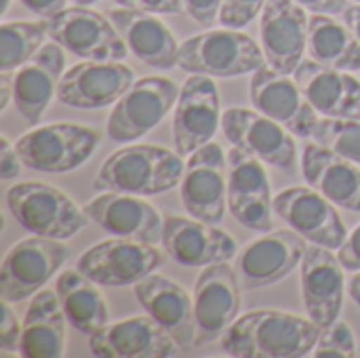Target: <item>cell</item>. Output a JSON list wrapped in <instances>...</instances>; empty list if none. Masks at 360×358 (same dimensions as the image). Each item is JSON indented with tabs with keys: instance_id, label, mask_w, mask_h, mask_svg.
Returning a JSON list of instances; mask_svg holds the SVG:
<instances>
[{
	"instance_id": "6da1fadb",
	"label": "cell",
	"mask_w": 360,
	"mask_h": 358,
	"mask_svg": "<svg viewBox=\"0 0 360 358\" xmlns=\"http://www.w3.org/2000/svg\"><path fill=\"white\" fill-rule=\"evenodd\" d=\"M321 331L310 317L264 308L238 317L221 335L219 348L238 358H302L314 352Z\"/></svg>"
},
{
	"instance_id": "7a4b0ae2",
	"label": "cell",
	"mask_w": 360,
	"mask_h": 358,
	"mask_svg": "<svg viewBox=\"0 0 360 358\" xmlns=\"http://www.w3.org/2000/svg\"><path fill=\"white\" fill-rule=\"evenodd\" d=\"M184 169L181 154L156 143H133L105 158L97 173L95 190L156 196L177 188Z\"/></svg>"
},
{
	"instance_id": "3957f363",
	"label": "cell",
	"mask_w": 360,
	"mask_h": 358,
	"mask_svg": "<svg viewBox=\"0 0 360 358\" xmlns=\"http://www.w3.org/2000/svg\"><path fill=\"white\" fill-rule=\"evenodd\" d=\"M6 207L23 230L57 241L76 236L89 222L84 209L65 192L40 181H21L8 188Z\"/></svg>"
},
{
	"instance_id": "277c9868",
	"label": "cell",
	"mask_w": 360,
	"mask_h": 358,
	"mask_svg": "<svg viewBox=\"0 0 360 358\" xmlns=\"http://www.w3.org/2000/svg\"><path fill=\"white\" fill-rule=\"evenodd\" d=\"M266 65L264 49L245 32L224 27L196 34L179 44V63L188 74L236 78Z\"/></svg>"
},
{
	"instance_id": "5b68a950",
	"label": "cell",
	"mask_w": 360,
	"mask_h": 358,
	"mask_svg": "<svg viewBox=\"0 0 360 358\" xmlns=\"http://www.w3.org/2000/svg\"><path fill=\"white\" fill-rule=\"evenodd\" d=\"M99 131L78 122H51L32 129L15 148L23 167L40 173H70L82 167L99 146Z\"/></svg>"
},
{
	"instance_id": "8992f818",
	"label": "cell",
	"mask_w": 360,
	"mask_h": 358,
	"mask_svg": "<svg viewBox=\"0 0 360 358\" xmlns=\"http://www.w3.org/2000/svg\"><path fill=\"white\" fill-rule=\"evenodd\" d=\"M51 40L68 53L91 61H124L129 46L114 21L84 4L65 6L44 19Z\"/></svg>"
},
{
	"instance_id": "52a82bcc",
	"label": "cell",
	"mask_w": 360,
	"mask_h": 358,
	"mask_svg": "<svg viewBox=\"0 0 360 358\" xmlns=\"http://www.w3.org/2000/svg\"><path fill=\"white\" fill-rule=\"evenodd\" d=\"M70 247L63 241L36 236L15 243L4 255L0 270L2 302L19 304L34 298L70 260Z\"/></svg>"
},
{
	"instance_id": "ba28073f",
	"label": "cell",
	"mask_w": 360,
	"mask_h": 358,
	"mask_svg": "<svg viewBox=\"0 0 360 358\" xmlns=\"http://www.w3.org/2000/svg\"><path fill=\"white\" fill-rule=\"evenodd\" d=\"M179 87L165 76H143L114 103L108 135L116 143H133L156 129L177 103Z\"/></svg>"
},
{
	"instance_id": "9c48e42d",
	"label": "cell",
	"mask_w": 360,
	"mask_h": 358,
	"mask_svg": "<svg viewBox=\"0 0 360 358\" xmlns=\"http://www.w3.org/2000/svg\"><path fill=\"white\" fill-rule=\"evenodd\" d=\"M162 264L165 255L152 243L114 236L86 249L76 268L99 287H135Z\"/></svg>"
},
{
	"instance_id": "30bf717a",
	"label": "cell",
	"mask_w": 360,
	"mask_h": 358,
	"mask_svg": "<svg viewBox=\"0 0 360 358\" xmlns=\"http://www.w3.org/2000/svg\"><path fill=\"white\" fill-rule=\"evenodd\" d=\"M179 194L190 217L217 226L224 222L228 207V156L219 143L209 141L190 154Z\"/></svg>"
},
{
	"instance_id": "8fae6325",
	"label": "cell",
	"mask_w": 360,
	"mask_h": 358,
	"mask_svg": "<svg viewBox=\"0 0 360 358\" xmlns=\"http://www.w3.org/2000/svg\"><path fill=\"white\" fill-rule=\"evenodd\" d=\"M240 281L228 262L202 268L194 283L196 342L194 348L219 342L240 312Z\"/></svg>"
},
{
	"instance_id": "7c38bea8",
	"label": "cell",
	"mask_w": 360,
	"mask_h": 358,
	"mask_svg": "<svg viewBox=\"0 0 360 358\" xmlns=\"http://www.w3.org/2000/svg\"><path fill=\"white\" fill-rule=\"evenodd\" d=\"M228 209L249 230H274V196L264 160L236 146L228 152Z\"/></svg>"
},
{
	"instance_id": "4fadbf2b",
	"label": "cell",
	"mask_w": 360,
	"mask_h": 358,
	"mask_svg": "<svg viewBox=\"0 0 360 358\" xmlns=\"http://www.w3.org/2000/svg\"><path fill=\"white\" fill-rule=\"evenodd\" d=\"M306 238L291 230H270L247 243L236 260V274L245 291L264 289L287 279L306 253Z\"/></svg>"
},
{
	"instance_id": "5bb4252c",
	"label": "cell",
	"mask_w": 360,
	"mask_h": 358,
	"mask_svg": "<svg viewBox=\"0 0 360 358\" xmlns=\"http://www.w3.org/2000/svg\"><path fill=\"white\" fill-rule=\"evenodd\" d=\"M274 213L308 243L327 249H340L348 238V230L338 213V205H333L312 186H293L281 190L274 196Z\"/></svg>"
},
{
	"instance_id": "9a60e30c",
	"label": "cell",
	"mask_w": 360,
	"mask_h": 358,
	"mask_svg": "<svg viewBox=\"0 0 360 358\" xmlns=\"http://www.w3.org/2000/svg\"><path fill=\"white\" fill-rule=\"evenodd\" d=\"M221 99L217 84L207 74H192L179 89L173 114L175 150L190 156L200 146L209 143L221 124Z\"/></svg>"
},
{
	"instance_id": "2e32d148",
	"label": "cell",
	"mask_w": 360,
	"mask_h": 358,
	"mask_svg": "<svg viewBox=\"0 0 360 358\" xmlns=\"http://www.w3.org/2000/svg\"><path fill=\"white\" fill-rule=\"evenodd\" d=\"M221 131L232 146L243 148L270 167L293 169L297 160L293 133L259 110L228 108L221 116Z\"/></svg>"
},
{
	"instance_id": "e0dca14e",
	"label": "cell",
	"mask_w": 360,
	"mask_h": 358,
	"mask_svg": "<svg viewBox=\"0 0 360 358\" xmlns=\"http://www.w3.org/2000/svg\"><path fill=\"white\" fill-rule=\"evenodd\" d=\"M249 95L255 110L283 124L295 137H312L314 124L319 122V112L306 99L295 78H289V74H281L266 63L253 72Z\"/></svg>"
},
{
	"instance_id": "ac0fdd59",
	"label": "cell",
	"mask_w": 360,
	"mask_h": 358,
	"mask_svg": "<svg viewBox=\"0 0 360 358\" xmlns=\"http://www.w3.org/2000/svg\"><path fill=\"white\" fill-rule=\"evenodd\" d=\"M133 84L135 74L122 61L84 59L61 76L57 99L70 108L99 110L114 106Z\"/></svg>"
},
{
	"instance_id": "d6986e66",
	"label": "cell",
	"mask_w": 360,
	"mask_h": 358,
	"mask_svg": "<svg viewBox=\"0 0 360 358\" xmlns=\"http://www.w3.org/2000/svg\"><path fill=\"white\" fill-rule=\"evenodd\" d=\"M310 17L297 0H268L262 11V49L266 63L281 74H293L308 53Z\"/></svg>"
},
{
	"instance_id": "ffe728a7",
	"label": "cell",
	"mask_w": 360,
	"mask_h": 358,
	"mask_svg": "<svg viewBox=\"0 0 360 358\" xmlns=\"http://www.w3.org/2000/svg\"><path fill=\"white\" fill-rule=\"evenodd\" d=\"M302 298L308 317L321 327L327 329L340 321L344 308L346 279L344 266L331 249L321 245H308L302 257Z\"/></svg>"
},
{
	"instance_id": "44dd1931",
	"label": "cell",
	"mask_w": 360,
	"mask_h": 358,
	"mask_svg": "<svg viewBox=\"0 0 360 358\" xmlns=\"http://www.w3.org/2000/svg\"><path fill=\"white\" fill-rule=\"evenodd\" d=\"M162 247L175 264L188 268H207L236 255L234 238L217 224L181 215L165 217Z\"/></svg>"
},
{
	"instance_id": "7402d4cb",
	"label": "cell",
	"mask_w": 360,
	"mask_h": 358,
	"mask_svg": "<svg viewBox=\"0 0 360 358\" xmlns=\"http://www.w3.org/2000/svg\"><path fill=\"white\" fill-rule=\"evenodd\" d=\"M84 213L91 222H95L112 236L152 245L162 243V215L156 207H152L137 194L103 192L84 205Z\"/></svg>"
},
{
	"instance_id": "603a6c76",
	"label": "cell",
	"mask_w": 360,
	"mask_h": 358,
	"mask_svg": "<svg viewBox=\"0 0 360 358\" xmlns=\"http://www.w3.org/2000/svg\"><path fill=\"white\" fill-rule=\"evenodd\" d=\"M89 348L99 358H171L181 350L150 314L105 325L91 335Z\"/></svg>"
},
{
	"instance_id": "cb8c5ba5",
	"label": "cell",
	"mask_w": 360,
	"mask_h": 358,
	"mask_svg": "<svg viewBox=\"0 0 360 358\" xmlns=\"http://www.w3.org/2000/svg\"><path fill=\"white\" fill-rule=\"evenodd\" d=\"M135 298L141 308L177 342L181 350L194 348L196 342V314H194V298L186 293L175 281L148 274L135 287Z\"/></svg>"
},
{
	"instance_id": "d4e9b609",
	"label": "cell",
	"mask_w": 360,
	"mask_h": 358,
	"mask_svg": "<svg viewBox=\"0 0 360 358\" xmlns=\"http://www.w3.org/2000/svg\"><path fill=\"white\" fill-rule=\"evenodd\" d=\"M293 78L319 114L327 118L360 120V80L352 76V72L304 59L293 72Z\"/></svg>"
},
{
	"instance_id": "484cf974",
	"label": "cell",
	"mask_w": 360,
	"mask_h": 358,
	"mask_svg": "<svg viewBox=\"0 0 360 358\" xmlns=\"http://www.w3.org/2000/svg\"><path fill=\"white\" fill-rule=\"evenodd\" d=\"M65 49L55 40L44 44L15 72V108L27 124H38L65 74Z\"/></svg>"
},
{
	"instance_id": "4316f807",
	"label": "cell",
	"mask_w": 360,
	"mask_h": 358,
	"mask_svg": "<svg viewBox=\"0 0 360 358\" xmlns=\"http://www.w3.org/2000/svg\"><path fill=\"white\" fill-rule=\"evenodd\" d=\"M108 17L118 27L129 51L156 70H171L179 63V42L173 32L152 13L116 6Z\"/></svg>"
},
{
	"instance_id": "83f0119b",
	"label": "cell",
	"mask_w": 360,
	"mask_h": 358,
	"mask_svg": "<svg viewBox=\"0 0 360 358\" xmlns=\"http://www.w3.org/2000/svg\"><path fill=\"white\" fill-rule=\"evenodd\" d=\"M302 173L333 205L360 213V169L356 162L312 141L304 148Z\"/></svg>"
},
{
	"instance_id": "f1b7e54d",
	"label": "cell",
	"mask_w": 360,
	"mask_h": 358,
	"mask_svg": "<svg viewBox=\"0 0 360 358\" xmlns=\"http://www.w3.org/2000/svg\"><path fill=\"white\" fill-rule=\"evenodd\" d=\"M65 312L57 291H38L23 317L19 354L25 358H59L65 348Z\"/></svg>"
},
{
	"instance_id": "f546056e",
	"label": "cell",
	"mask_w": 360,
	"mask_h": 358,
	"mask_svg": "<svg viewBox=\"0 0 360 358\" xmlns=\"http://www.w3.org/2000/svg\"><path fill=\"white\" fill-rule=\"evenodd\" d=\"M99 285L86 279L78 268L59 274L55 291L68 323L82 335H93L110 325V308Z\"/></svg>"
},
{
	"instance_id": "4dcf8cb0",
	"label": "cell",
	"mask_w": 360,
	"mask_h": 358,
	"mask_svg": "<svg viewBox=\"0 0 360 358\" xmlns=\"http://www.w3.org/2000/svg\"><path fill=\"white\" fill-rule=\"evenodd\" d=\"M308 57L327 68L360 72L359 36L333 17L314 13L308 25Z\"/></svg>"
},
{
	"instance_id": "1f68e13d",
	"label": "cell",
	"mask_w": 360,
	"mask_h": 358,
	"mask_svg": "<svg viewBox=\"0 0 360 358\" xmlns=\"http://www.w3.org/2000/svg\"><path fill=\"white\" fill-rule=\"evenodd\" d=\"M46 36L44 21H4L0 25V72H17L44 46Z\"/></svg>"
},
{
	"instance_id": "d6a6232c",
	"label": "cell",
	"mask_w": 360,
	"mask_h": 358,
	"mask_svg": "<svg viewBox=\"0 0 360 358\" xmlns=\"http://www.w3.org/2000/svg\"><path fill=\"white\" fill-rule=\"evenodd\" d=\"M310 139L360 165V120L319 118Z\"/></svg>"
},
{
	"instance_id": "836d02e7",
	"label": "cell",
	"mask_w": 360,
	"mask_h": 358,
	"mask_svg": "<svg viewBox=\"0 0 360 358\" xmlns=\"http://www.w3.org/2000/svg\"><path fill=\"white\" fill-rule=\"evenodd\" d=\"M316 358H354L359 357V346L354 342V333L350 325L344 321H335L327 329L321 331L319 342L314 346Z\"/></svg>"
},
{
	"instance_id": "e575fe53",
	"label": "cell",
	"mask_w": 360,
	"mask_h": 358,
	"mask_svg": "<svg viewBox=\"0 0 360 358\" xmlns=\"http://www.w3.org/2000/svg\"><path fill=\"white\" fill-rule=\"evenodd\" d=\"M268 0H224L221 13H219V23L224 27L240 30L249 25L266 6Z\"/></svg>"
},
{
	"instance_id": "d590c367",
	"label": "cell",
	"mask_w": 360,
	"mask_h": 358,
	"mask_svg": "<svg viewBox=\"0 0 360 358\" xmlns=\"http://www.w3.org/2000/svg\"><path fill=\"white\" fill-rule=\"evenodd\" d=\"M23 325H19L11 302H2V323H0V354H17L21 344Z\"/></svg>"
},
{
	"instance_id": "8d00e7d4",
	"label": "cell",
	"mask_w": 360,
	"mask_h": 358,
	"mask_svg": "<svg viewBox=\"0 0 360 358\" xmlns=\"http://www.w3.org/2000/svg\"><path fill=\"white\" fill-rule=\"evenodd\" d=\"M224 0H184L186 13L202 27H211L219 21Z\"/></svg>"
},
{
	"instance_id": "74e56055",
	"label": "cell",
	"mask_w": 360,
	"mask_h": 358,
	"mask_svg": "<svg viewBox=\"0 0 360 358\" xmlns=\"http://www.w3.org/2000/svg\"><path fill=\"white\" fill-rule=\"evenodd\" d=\"M114 4L152 15H177L186 8L184 0H114Z\"/></svg>"
},
{
	"instance_id": "f35d334b",
	"label": "cell",
	"mask_w": 360,
	"mask_h": 358,
	"mask_svg": "<svg viewBox=\"0 0 360 358\" xmlns=\"http://www.w3.org/2000/svg\"><path fill=\"white\" fill-rule=\"evenodd\" d=\"M338 257L342 266L348 272H359L360 270V224L354 228V232L346 238V243L340 247Z\"/></svg>"
},
{
	"instance_id": "ab89813d",
	"label": "cell",
	"mask_w": 360,
	"mask_h": 358,
	"mask_svg": "<svg viewBox=\"0 0 360 358\" xmlns=\"http://www.w3.org/2000/svg\"><path fill=\"white\" fill-rule=\"evenodd\" d=\"M2 143V156H0V175L2 179H15L19 173H21V158H19V152L15 148V143H11L6 137L0 139Z\"/></svg>"
},
{
	"instance_id": "60d3db41",
	"label": "cell",
	"mask_w": 360,
	"mask_h": 358,
	"mask_svg": "<svg viewBox=\"0 0 360 358\" xmlns=\"http://www.w3.org/2000/svg\"><path fill=\"white\" fill-rule=\"evenodd\" d=\"M30 13L46 19V17H53L55 13H59L61 8H65L68 0H19Z\"/></svg>"
},
{
	"instance_id": "b9f144b4",
	"label": "cell",
	"mask_w": 360,
	"mask_h": 358,
	"mask_svg": "<svg viewBox=\"0 0 360 358\" xmlns=\"http://www.w3.org/2000/svg\"><path fill=\"white\" fill-rule=\"evenodd\" d=\"M306 11L312 13H323V15H335V13H344L346 0H297Z\"/></svg>"
},
{
	"instance_id": "7bdbcfd3",
	"label": "cell",
	"mask_w": 360,
	"mask_h": 358,
	"mask_svg": "<svg viewBox=\"0 0 360 358\" xmlns=\"http://www.w3.org/2000/svg\"><path fill=\"white\" fill-rule=\"evenodd\" d=\"M13 99H15V76L11 72H2L0 74V110L4 112Z\"/></svg>"
},
{
	"instance_id": "ee69618b",
	"label": "cell",
	"mask_w": 360,
	"mask_h": 358,
	"mask_svg": "<svg viewBox=\"0 0 360 358\" xmlns=\"http://www.w3.org/2000/svg\"><path fill=\"white\" fill-rule=\"evenodd\" d=\"M344 21H346V25L359 36L360 40V4L348 6V8L344 11Z\"/></svg>"
},
{
	"instance_id": "f6af8a7d",
	"label": "cell",
	"mask_w": 360,
	"mask_h": 358,
	"mask_svg": "<svg viewBox=\"0 0 360 358\" xmlns=\"http://www.w3.org/2000/svg\"><path fill=\"white\" fill-rule=\"evenodd\" d=\"M348 293H350V298L356 302L360 306V270L354 274V279L350 281V285H348Z\"/></svg>"
},
{
	"instance_id": "bcb514c9",
	"label": "cell",
	"mask_w": 360,
	"mask_h": 358,
	"mask_svg": "<svg viewBox=\"0 0 360 358\" xmlns=\"http://www.w3.org/2000/svg\"><path fill=\"white\" fill-rule=\"evenodd\" d=\"M95 2H99V0H76V4H84V6H91Z\"/></svg>"
},
{
	"instance_id": "7dc6e473",
	"label": "cell",
	"mask_w": 360,
	"mask_h": 358,
	"mask_svg": "<svg viewBox=\"0 0 360 358\" xmlns=\"http://www.w3.org/2000/svg\"><path fill=\"white\" fill-rule=\"evenodd\" d=\"M8 4H11V0H2V8H0V13H2V15L6 13V8H8Z\"/></svg>"
},
{
	"instance_id": "c3c4849f",
	"label": "cell",
	"mask_w": 360,
	"mask_h": 358,
	"mask_svg": "<svg viewBox=\"0 0 360 358\" xmlns=\"http://www.w3.org/2000/svg\"><path fill=\"white\" fill-rule=\"evenodd\" d=\"M359 357H360V344H359Z\"/></svg>"
},
{
	"instance_id": "681fc988",
	"label": "cell",
	"mask_w": 360,
	"mask_h": 358,
	"mask_svg": "<svg viewBox=\"0 0 360 358\" xmlns=\"http://www.w3.org/2000/svg\"><path fill=\"white\" fill-rule=\"evenodd\" d=\"M356 2H360V0H356Z\"/></svg>"
}]
</instances>
